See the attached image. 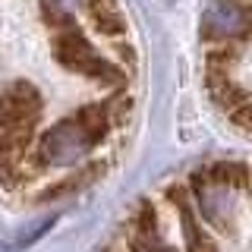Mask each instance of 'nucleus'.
Segmentation results:
<instances>
[{"instance_id":"obj_1","label":"nucleus","mask_w":252,"mask_h":252,"mask_svg":"<svg viewBox=\"0 0 252 252\" xmlns=\"http://www.w3.org/2000/svg\"><path fill=\"white\" fill-rule=\"evenodd\" d=\"M101 252H252V164H205L170 180Z\"/></svg>"},{"instance_id":"obj_2","label":"nucleus","mask_w":252,"mask_h":252,"mask_svg":"<svg viewBox=\"0 0 252 252\" xmlns=\"http://www.w3.org/2000/svg\"><path fill=\"white\" fill-rule=\"evenodd\" d=\"M205 76L218 107L252 132V0H211L205 13Z\"/></svg>"}]
</instances>
